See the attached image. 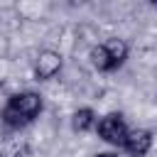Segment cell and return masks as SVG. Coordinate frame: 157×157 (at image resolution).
<instances>
[{
	"instance_id": "7a4b0ae2",
	"label": "cell",
	"mask_w": 157,
	"mask_h": 157,
	"mask_svg": "<svg viewBox=\"0 0 157 157\" xmlns=\"http://www.w3.org/2000/svg\"><path fill=\"white\" fill-rule=\"evenodd\" d=\"M93 130L98 132V137H101L105 145H110V147H115V150L123 147V142H125V137H128V132H130L123 113H118V110L101 115V118L96 120V128H93Z\"/></svg>"
},
{
	"instance_id": "277c9868",
	"label": "cell",
	"mask_w": 157,
	"mask_h": 157,
	"mask_svg": "<svg viewBox=\"0 0 157 157\" xmlns=\"http://www.w3.org/2000/svg\"><path fill=\"white\" fill-rule=\"evenodd\" d=\"M152 142H155L152 130H147V128H130V132H128V137H125L120 150H125V152H130L135 157H145L152 150Z\"/></svg>"
},
{
	"instance_id": "6da1fadb",
	"label": "cell",
	"mask_w": 157,
	"mask_h": 157,
	"mask_svg": "<svg viewBox=\"0 0 157 157\" xmlns=\"http://www.w3.org/2000/svg\"><path fill=\"white\" fill-rule=\"evenodd\" d=\"M42 110H44L42 93L27 88V91H17L7 96L5 105L0 108V120L5 130H25L42 115Z\"/></svg>"
},
{
	"instance_id": "5b68a950",
	"label": "cell",
	"mask_w": 157,
	"mask_h": 157,
	"mask_svg": "<svg viewBox=\"0 0 157 157\" xmlns=\"http://www.w3.org/2000/svg\"><path fill=\"white\" fill-rule=\"evenodd\" d=\"M29 152L27 137L20 135V130H7V135L0 140V157H25Z\"/></svg>"
},
{
	"instance_id": "ba28073f",
	"label": "cell",
	"mask_w": 157,
	"mask_h": 157,
	"mask_svg": "<svg viewBox=\"0 0 157 157\" xmlns=\"http://www.w3.org/2000/svg\"><path fill=\"white\" fill-rule=\"evenodd\" d=\"M88 59H91V66H93V69H98V71H103V74L113 71V64H110V56H108V52H105L103 42L91 47V52H88Z\"/></svg>"
},
{
	"instance_id": "8fae6325",
	"label": "cell",
	"mask_w": 157,
	"mask_h": 157,
	"mask_svg": "<svg viewBox=\"0 0 157 157\" xmlns=\"http://www.w3.org/2000/svg\"><path fill=\"white\" fill-rule=\"evenodd\" d=\"M147 2H150V5H155V7H157V0H147Z\"/></svg>"
},
{
	"instance_id": "30bf717a",
	"label": "cell",
	"mask_w": 157,
	"mask_h": 157,
	"mask_svg": "<svg viewBox=\"0 0 157 157\" xmlns=\"http://www.w3.org/2000/svg\"><path fill=\"white\" fill-rule=\"evenodd\" d=\"M120 157H135V155H130V152H125V150H120Z\"/></svg>"
},
{
	"instance_id": "9c48e42d",
	"label": "cell",
	"mask_w": 157,
	"mask_h": 157,
	"mask_svg": "<svg viewBox=\"0 0 157 157\" xmlns=\"http://www.w3.org/2000/svg\"><path fill=\"white\" fill-rule=\"evenodd\" d=\"M93 157H120V150H105V152H96Z\"/></svg>"
},
{
	"instance_id": "3957f363",
	"label": "cell",
	"mask_w": 157,
	"mask_h": 157,
	"mask_svg": "<svg viewBox=\"0 0 157 157\" xmlns=\"http://www.w3.org/2000/svg\"><path fill=\"white\" fill-rule=\"evenodd\" d=\"M61 66H64V56L56 49H42L37 54V61H34V78L49 81L61 71Z\"/></svg>"
},
{
	"instance_id": "52a82bcc",
	"label": "cell",
	"mask_w": 157,
	"mask_h": 157,
	"mask_svg": "<svg viewBox=\"0 0 157 157\" xmlns=\"http://www.w3.org/2000/svg\"><path fill=\"white\" fill-rule=\"evenodd\" d=\"M96 120H98V115H96L93 108H88V105L76 108L71 113V130L74 132H88V130L96 128Z\"/></svg>"
},
{
	"instance_id": "8992f818",
	"label": "cell",
	"mask_w": 157,
	"mask_h": 157,
	"mask_svg": "<svg viewBox=\"0 0 157 157\" xmlns=\"http://www.w3.org/2000/svg\"><path fill=\"white\" fill-rule=\"evenodd\" d=\"M103 47H105V52H108V56H110L113 71L120 69V66L128 61V56H130V47H128V42L120 39V37H108V39H103Z\"/></svg>"
}]
</instances>
